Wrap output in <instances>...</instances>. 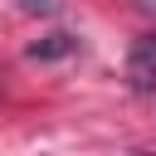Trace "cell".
<instances>
[{
  "label": "cell",
  "mask_w": 156,
  "mask_h": 156,
  "mask_svg": "<svg viewBox=\"0 0 156 156\" xmlns=\"http://www.w3.org/2000/svg\"><path fill=\"white\" fill-rule=\"evenodd\" d=\"M127 83L136 93H151L156 88V34H141L127 54Z\"/></svg>",
  "instance_id": "6da1fadb"
},
{
  "label": "cell",
  "mask_w": 156,
  "mask_h": 156,
  "mask_svg": "<svg viewBox=\"0 0 156 156\" xmlns=\"http://www.w3.org/2000/svg\"><path fill=\"white\" fill-rule=\"evenodd\" d=\"M63 54H73V34H49L39 44H29V58H63Z\"/></svg>",
  "instance_id": "7a4b0ae2"
},
{
  "label": "cell",
  "mask_w": 156,
  "mask_h": 156,
  "mask_svg": "<svg viewBox=\"0 0 156 156\" xmlns=\"http://www.w3.org/2000/svg\"><path fill=\"white\" fill-rule=\"evenodd\" d=\"M127 156H151V151H127Z\"/></svg>",
  "instance_id": "3957f363"
}]
</instances>
